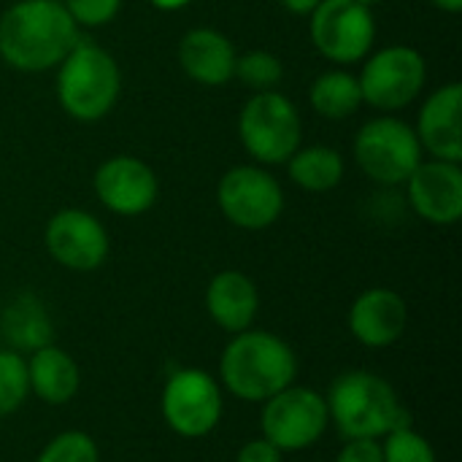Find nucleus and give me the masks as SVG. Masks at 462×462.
Here are the masks:
<instances>
[{"label": "nucleus", "instance_id": "nucleus-31", "mask_svg": "<svg viewBox=\"0 0 462 462\" xmlns=\"http://www.w3.org/2000/svg\"><path fill=\"white\" fill-rule=\"evenodd\" d=\"M149 3L160 11H176V8H184L189 0H149Z\"/></svg>", "mask_w": 462, "mask_h": 462}, {"label": "nucleus", "instance_id": "nucleus-14", "mask_svg": "<svg viewBox=\"0 0 462 462\" xmlns=\"http://www.w3.org/2000/svg\"><path fill=\"white\" fill-rule=\"evenodd\" d=\"M411 208L430 225H455L462 217L460 162H420L406 179Z\"/></svg>", "mask_w": 462, "mask_h": 462}, {"label": "nucleus", "instance_id": "nucleus-33", "mask_svg": "<svg viewBox=\"0 0 462 462\" xmlns=\"http://www.w3.org/2000/svg\"><path fill=\"white\" fill-rule=\"evenodd\" d=\"M360 5H365V8H374V5H379L382 0H357Z\"/></svg>", "mask_w": 462, "mask_h": 462}, {"label": "nucleus", "instance_id": "nucleus-11", "mask_svg": "<svg viewBox=\"0 0 462 462\" xmlns=\"http://www.w3.org/2000/svg\"><path fill=\"white\" fill-rule=\"evenodd\" d=\"M162 417L184 439L208 436L222 420V390L219 384L198 371H176L162 390Z\"/></svg>", "mask_w": 462, "mask_h": 462}, {"label": "nucleus", "instance_id": "nucleus-25", "mask_svg": "<svg viewBox=\"0 0 462 462\" xmlns=\"http://www.w3.org/2000/svg\"><path fill=\"white\" fill-rule=\"evenodd\" d=\"M382 455L384 462H436V452L428 439L414 433L411 428H398L387 433Z\"/></svg>", "mask_w": 462, "mask_h": 462}, {"label": "nucleus", "instance_id": "nucleus-27", "mask_svg": "<svg viewBox=\"0 0 462 462\" xmlns=\"http://www.w3.org/2000/svg\"><path fill=\"white\" fill-rule=\"evenodd\" d=\"M62 5H65V11L70 14V19L76 24H81V27H103L119 14L122 0H65Z\"/></svg>", "mask_w": 462, "mask_h": 462}, {"label": "nucleus", "instance_id": "nucleus-17", "mask_svg": "<svg viewBox=\"0 0 462 462\" xmlns=\"http://www.w3.org/2000/svg\"><path fill=\"white\" fill-rule=\"evenodd\" d=\"M236 57L233 43L211 27H195L179 43V62L184 73L203 87L230 81L236 73Z\"/></svg>", "mask_w": 462, "mask_h": 462}, {"label": "nucleus", "instance_id": "nucleus-26", "mask_svg": "<svg viewBox=\"0 0 462 462\" xmlns=\"http://www.w3.org/2000/svg\"><path fill=\"white\" fill-rule=\"evenodd\" d=\"M35 462H97V447L87 433L68 430L51 439Z\"/></svg>", "mask_w": 462, "mask_h": 462}, {"label": "nucleus", "instance_id": "nucleus-9", "mask_svg": "<svg viewBox=\"0 0 462 462\" xmlns=\"http://www.w3.org/2000/svg\"><path fill=\"white\" fill-rule=\"evenodd\" d=\"M217 203L225 219L236 227L265 230L282 217L284 192L268 171L254 165H238L219 179Z\"/></svg>", "mask_w": 462, "mask_h": 462}, {"label": "nucleus", "instance_id": "nucleus-22", "mask_svg": "<svg viewBox=\"0 0 462 462\" xmlns=\"http://www.w3.org/2000/svg\"><path fill=\"white\" fill-rule=\"evenodd\" d=\"M3 333L22 349H41L51 338V325L46 319L43 306L35 298L24 295L14 300L3 314Z\"/></svg>", "mask_w": 462, "mask_h": 462}, {"label": "nucleus", "instance_id": "nucleus-20", "mask_svg": "<svg viewBox=\"0 0 462 462\" xmlns=\"http://www.w3.org/2000/svg\"><path fill=\"white\" fill-rule=\"evenodd\" d=\"M290 179L306 192H330L344 179V160L330 146L298 149L290 160Z\"/></svg>", "mask_w": 462, "mask_h": 462}, {"label": "nucleus", "instance_id": "nucleus-2", "mask_svg": "<svg viewBox=\"0 0 462 462\" xmlns=\"http://www.w3.org/2000/svg\"><path fill=\"white\" fill-rule=\"evenodd\" d=\"M219 374L236 398L260 403L292 384L298 360L279 336L244 330L225 346Z\"/></svg>", "mask_w": 462, "mask_h": 462}, {"label": "nucleus", "instance_id": "nucleus-7", "mask_svg": "<svg viewBox=\"0 0 462 462\" xmlns=\"http://www.w3.org/2000/svg\"><path fill=\"white\" fill-rule=\"evenodd\" d=\"M425 57L411 46H387L368 57L357 81L363 103L393 114L414 103L425 87Z\"/></svg>", "mask_w": 462, "mask_h": 462}, {"label": "nucleus", "instance_id": "nucleus-23", "mask_svg": "<svg viewBox=\"0 0 462 462\" xmlns=\"http://www.w3.org/2000/svg\"><path fill=\"white\" fill-rule=\"evenodd\" d=\"M233 76L241 79L254 92H268L282 81L284 65L276 54L254 49V51H246L244 57H236V73Z\"/></svg>", "mask_w": 462, "mask_h": 462}, {"label": "nucleus", "instance_id": "nucleus-4", "mask_svg": "<svg viewBox=\"0 0 462 462\" xmlns=\"http://www.w3.org/2000/svg\"><path fill=\"white\" fill-rule=\"evenodd\" d=\"M57 68V97L65 114L79 122H95L114 108L122 79L106 49L79 41Z\"/></svg>", "mask_w": 462, "mask_h": 462}, {"label": "nucleus", "instance_id": "nucleus-1", "mask_svg": "<svg viewBox=\"0 0 462 462\" xmlns=\"http://www.w3.org/2000/svg\"><path fill=\"white\" fill-rule=\"evenodd\" d=\"M79 43V24L57 0H19L0 16V57L24 73L57 68Z\"/></svg>", "mask_w": 462, "mask_h": 462}, {"label": "nucleus", "instance_id": "nucleus-29", "mask_svg": "<svg viewBox=\"0 0 462 462\" xmlns=\"http://www.w3.org/2000/svg\"><path fill=\"white\" fill-rule=\"evenodd\" d=\"M236 462H282V449H276L268 439H254L241 447Z\"/></svg>", "mask_w": 462, "mask_h": 462}, {"label": "nucleus", "instance_id": "nucleus-19", "mask_svg": "<svg viewBox=\"0 0 462 462\" xmlns=\"http://www.w3.org/2000/svg\"><path fill=\"white\" fill-rule=\"evenodd\" d=\"M27 379H30V390L43 403L62 406L79 390V365L65 349L46 344L32 352L27 363Z\"/></svg>", "mask_w": 462, "mask_h": 462}, {"label": "nucleus", "instance_id": "nucleus-28", "mask_svg": "<svg viewBox=\"0 0 462 462\" xmlns=\"http://www.w3.org/2000/svg\"><path fill=\"white\" fill-rule=\"evenodd\" d=\"M336 462H384L382 444H376V439H349Z\"/></svg>", "mask_w": 462, "mask_h": 462}, {"label": "nucleus", "instance_id": "nucleus-6", "mask_svg": "<svg viewBox=\"0 0 462 462\" xmlns=\"http://www.w3.org/2000/svg\"><path fill=\"white\" fill-rule=\"evenodd\" d=\"M355 160L368 179L384 187L406 184L414 168L422 162V146L403 119L376 116L355 135Z\"/></svg>", "mask_w": 462, "mask_h": 462}, {"label": "nucleus", "instance_id": "nucleus-12", "mask_svg": "<svg viewBox=\"0 0 462 462\" xmlns=\"http://www.w3.org/2000/svg\"><path fill=\"white\" fill-rule=\"evenodd\" d=\"M49 254L70 271H95L108 257L106 227L81 208H62L46 222L43 233Z\"/></svg>", "mask_w": 462, "mask_h": 462}, {"label": "nucleus", "instance_id": "nucleus-32", "mask_svg": "<svg viewBox=\"0 0 462 462\" xmlns=\"http://www.w3.org/2000/svg\"><path fill=\"white\" fill-rule=\"evenodd\" d=\"M436 8H441V11H449V14H457L462 11V0H430Z\"/></svg>", "mask_w": 462, "mask_h": 462}, {"label": "nucleus", "instance_id": "nucleus-18", "mask_svg": "<svg viewBox=\"0 0 462 462\" xmlns=\"http://www.w3.org/2000/svg\"><path fill=\"white\" fill-rule=\"evenodd\" d=\"M257 306H260L257 287L241 271L217 273L206 290V309H208L211 319L227 333L249 330V325L257 314Z\"/></svg>", "mask_w": 462, "mask_h": 462}, {"label": "nucleus", "instance_id": "nucleus-8", "mask_svg": "<svg viewBox=\"0 0 462 462\" xmlns=\"http://www.w3.org/2000/svg\"><path fill=\"white\" fill-rule=\"evenodd\" d=\"M328 401L306 387H287L265 401L263 433L282 452H300L314 447L328 430Z\"/></svg>", "mask_w": 462, "mask_h": 462}, {"label": "nucleus", "instance_id": "nucleus-10", "mask_svg": "<svg viewBox=\"0 0 462 462\" xmlns=\"http://www.w3.org/2000/svg\"><path fill=\"white\" fill-rule=\"evenodd\" d=\"M376 38L371 8L357 0H322L311 11V41L322 57L349 65L363 60Z\"/></svg>", "mask_w": 462, "mask_h": 462}, {"label": "nucleus", "instance_id": "nucleus-15", "mask_svg": "<svg viewBox=\"0 0 462 462\" xmlns=\"http://www.w3.org/2000/svg\"><path fill=\"white\" fill-rule=\"evenodd\" d=\"M417 138L420 146L433 154V160L460 162L462 160V87L447 84L436 89L425 106L420 108L417 119Z\"/></svg>", "mask_w": 462, "mask_h": 462}, {"label": "nucleus", "instance_id": "nucleus-21", "mask_svg": "<svg viewBox=\"0 0 462 462\" xmlns=\"http://www.w3.org/2000/svg\"><path fill=\"white\" fill-rule=\"evenodd\" d=\"M309 100L317 114L328 119H346L363 106L360 81L349 70H328L311 84Z\"/></svg>", "mask_w": 462, "mask_h": 462}, {"label": "nucleus", "instance_id": "nucleus-3", "mask_svg": "<svg viewBox=\"0 0 462 462\" xmlns=\"http://www.w3.org/2000/svg\"><path fill=\"white\" fill-rule=\"evenodd\" d=\"M325 401L333 422L346 439H379L398 428H409V417L401 409L395 390L368 371L344 374Z\"/></svg>", "mask_w": 462, "mask_h": 462}, {"label": "nucleus", "instance_id": "nucleus-5", "mask_svg": "<svg viewBox=\"0 0 462 462\" xmlns=\"http://www.w3.org/2000/svg\"><path fill=\"white\" fill-rule=\"evenodd\" d=\"M238 135L257 162H287L300 149V114L276 89L254 92L238 114Z\"/></svg>", "mask_w": 462, "mask_h": 462}, {"label": "nucleus", "instance_id": "nucleus-30", "mask_svg": "<svg viewBox=\"0 0 462 462\" xmlns=\"http://www.w3.org/2000/svg\"><path fill=\"white\" fill-rule=\"evenodd\" d=\"M279 3H282L287 11H292V14H300V16H303V14H311L322 0H279Z\"/></svg>", "mask_w": 462, "mask_h": 462}, {"label": "nucleus", "instance_id": "nucleus-13", "mask_svg": "<svg viewBox=\"0 0 462 462\" xmlns=\"http://www.w3.org/2000/svg\"><path fill=\"white\" fill-rule=\"evenodd\" d=\"M157 173L138 157H111L95 173V195L119 217H138L157 200Z\"/></svg>", "mask_w": 462, "mask_h": 462}, {"label": "nucleus", "instance_id": "nucleus-24", "mask_svg": "<svg viewBox=\"0 0 462 462\" xmlns=\"http://www.w3.org/2000/svg\"><path fill=\"white\" fill-rule=\"evenodd\" d=\"M30 393L27 363L16 355L3 349L0 352V417L14 414Z\"/></svg>", "mask_w": 462, "mask_h": 462}, {"label": "nucleus", "instance_id": "nucleus-16", "mask_svg": "<svg viewBox=\"0 0 462 462\" xmlns=\"http://www.w3.org/2000/svg\"><path fill=\"white\" fill-rule=\"evenodd\" d=\"M406 303L398 292L387 287L365 290L349 309V330L352 336L374 349L395 344L406 330Z\"/></svg>", "mask_w": 462, "mask_h": 462}]
</instances>
